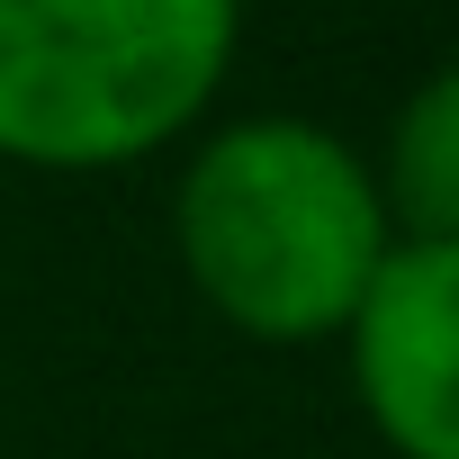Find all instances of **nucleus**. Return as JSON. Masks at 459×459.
Returning a JSON list of instances; mask_svg holds the SVG:
<instances>
[{
  "instance_id": "1",
  "label": "nucleus",
  "mask_w": 459,
  "mask_h": 459,
  "mask_svg": "<svg viewBox=\"0 0 459 459\" xmlns=\"http://www.w3.org/2000/svg\"><path fill=\"white\" fill-rule=\"evenodd\" d=\"M396 225L378 207L369 153L342 126L262 108L225 117L180 153L171 180V253L189 298L244 342L298 351L333 342Z\"/></svg>"
},
{
  "instance_id": "2",
  "label": "nucleus",
  "mask_w": 459,
  "mask_h": 459,
  "mask_svg": "<svg viewBox=\"0 0 459 459\" xmlns=\"http://www.w3.org/2000/svg\"><path fill=\"white\" fill-rule=\"evenodd\" d=\"M244 0H0V162L91 180L198 135Z\"/></svg>"
},
{
  "instance_id": "3",
  "label": "nucleus",
  "mask_w": 459,
  "mask_h": 459,
  "mask_svg": "<svg viewBox=\"0 0 459 459\" xmlns=\"http://www.w3.org/2000/svg\"><path fill=\"white\" fill-rule=\"evenodd\" d=\"M333 342L387 459H459V244H387Z\"/></svg>"
},
{
  "instance_id": "4",
  "label": "nucleus",
  "mask_w": 459,
  "mask_h": 459,
  "mask_svg": "<svg viewBox=\"0 0 459 459\" xmlns=\"http://www.w3.org/2000/svg\"><path fill=\"white\" fill-rule=\"evenodd\" d=\"M378 207L396 244H459V82L423 73L405 108L387 117V144L369 153Z\"/></svg>"
}]
</instances>
